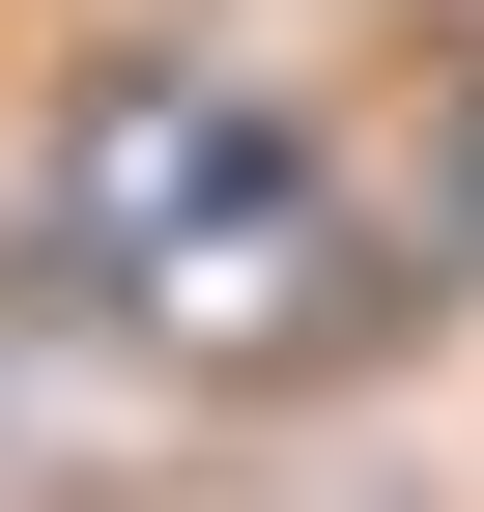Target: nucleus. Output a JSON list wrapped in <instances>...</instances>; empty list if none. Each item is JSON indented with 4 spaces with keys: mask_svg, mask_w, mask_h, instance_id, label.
Masks as SVG:
<instances>
[{
    "mask_svg": "<svg viewBox=\"0 0 484 512\" xmlns=\"http://www.w3.org/2000/svg\"><path fill=\"white\" fill-rule=\"evenodd\" d=\"M57 228H86V285L143 313V342H342V285H371L342 171L285 143L257 86H86Z\"/></svg>",
    "mask_w": 484,
    "mask_h": 512,
    "instance_id": "1",
    "label": "nucleus"
}]
</instances>
